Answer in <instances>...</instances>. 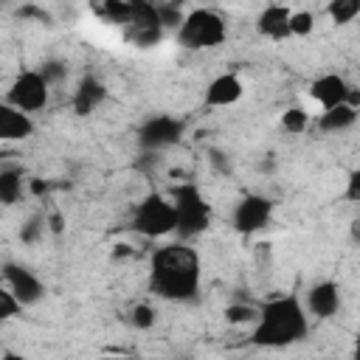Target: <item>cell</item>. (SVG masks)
<instances>
[{"label":"cell","instance_id":"35","mask_svg":"<svg viewBox=\"0 0 360 360\" xmlns=\"http://www.w3.org/2000/svg\"><path fill=\"white\" fill-rule=\"evenodd\" d=\"M352 360H360V332L354 335V343H352Z\"/></svg>","mask_w":360,"mask_h":360},{"label":"cell","instance_id":"25","mask_svg":"<svg viewBox=\"0 0 360 360\" xmlns=\"http://www.w3.org/2000/svg\"><path fill=\"white\" fill-rule=\"evenodd\" d=\"M158 17H160L163 31H166V28H174V34H177V28H180L183 20H186V11H183L180 6H172V3H158Z\"/></svg>","mask_w":360,"mask_h":360},{"label":"cell","instance_id":"24","mask_svg":"<svg viewBox=\"0 0 360 360\" xmlns=\"http://www.w3.org/2000/svg\"><path fill=\"white\" fill-rule=\"evenodd\" d=\"M45 231H48V217L34 214V217L20 228V239H22L25 245H34V242H39V239L45 236Z\"/></svg>","mask_w":360,"mask_h":360},{"label":"cell","instance_id":"21","mask_svg":"<svg viewBox=\"0 0 360 360\" xmlns=\"http://www.w3.org/2000/svg\"><path fill=\"white\" fill-rule=\"evenodd\" d=\"M307 127H309V112L304 107H287L281 112V129L284 132L301 135V132H307Z\"/></svg>","mask_w":360,"mask_h":360},{"label":"cell","instance_id":"23","mask_svg":"<svg viewBox=\"0 0 360 360\" xmlns=\"http://www.w3.org/2000/svg\"><path fill=\"white\" fill-rule=\"evenodd\" d=\"M312 31H315V14L307 11V8L292 11V17H290V37H309Z\"/></svg>","mask_w":360,"mask_h":360},{"label":"cell","instance_id":"2","mask_svg":"<svg viewBox=\"0 0 360 360\" xmlns=\"http://www.w3.org/2000/svg\"><path fill=\"white\" fill-rule=\"evenodd\" d=\"M309 335V312L298 295H278L259 307L250 343L259 349H287Z\"/></svg>","mask_w":360,"mask_h":360},{"label":"cell","instance_id":"7","mask_svg":"<svg viewBox=\"0 0 360 360\" xmlns=\"http://www.w3.org/2000/svg\"><path fill=\"white\" fill-rule=\"evenodd\" d=\"M51 98V84L45 82V76L39 70H20L6 93V104L22 110V112H39L48 107Z\"/></svg>","mask_w":360,"mask_h":360},{"label":"cell","instance_id":"6","mask_svg":"<svg viewBox=\"0 0 360 360\" xmlns=\"http://www.w3.org/2000/svg\"><path fill=\"white\" fill-rule=\"evenodd\" d=\"M183 132H186V121H183V118H174V115H169V112H155V115H149V118L138 127L135 141H138V146H141L143 152L160 155V152L172 149L174 143H180Z\"/></svg>","mask_w":360,"mask_h":360},{"label":"cell","instance_id":"18","mask_svg":"<svg viewBox=\"0 0 360 360\" xmlns=\"http://www.w3.org/2000/svg\"><path fill=\"white\" fill-rule=\"evenodd\" d=\"M20 197H22V172L14 166H3L0 169V202L14 205Z\"/></svg>","mask_w":360,"mask_h":360},{"label":"cell","instance_id":"33","mask_svg":"<svg viewBox=\"0 0 360 360\" xmlns=\"http://www.w3.org/2000/svg\"><path fill=\"white\" fill-rule=\"evenodd\" d=\"M346 104H349V107H354V110H360V87H352V90H349Z\"/></svg>","mask_w":360,"mask_h":360},{"label":"cell","instance_id":"31","mask_svg":"<svg viewBox=\"0 0 360 360\" xmlns=\"http://www.w3.org/2000/svg\"><path fill=\"white\" fill-rule=\"evenodd\" d=\"M48 231H51V233H62V231H65L62 214H51V217H48Z\"/></svg>","mask_w":360,"mask_h":360},{"label":"cell","instance_id":"36","mask_svg":"<svg viewBox=\"0 0 360 360\" xmlns=\"http://www.w3.org/2000/svg\"><path fill=\"white\" fill-rule=\"evenodd\" d=\"M0 360H31V357H22V354H17V352H8V349H6Z\"/></svg>","mask_w":360,"mask_h":360},{"label":"cell","instance_id":"5","mask_svg":"<svg viewBox=\"0 0 360 360\" xmlns=\"http://www.w3.org/2000/svg\"><path fill=\"white\" fill-rule=\"evenodd\" d=\"M172 202L177 211V236L194 239L211 225V205L194 183H180L172 188Z\"/></svg>","mask_w":360,"mask_h":360},{"label":"cell","instance_id":"3","mask_svg":"<svg viewBox=\"0 0 360 360\" xmlns=\"http://www.w3.org/2000/svg\"><path fill=\"white\" fill-rule=\"evenodd\" d=\"M228 37V22L214 8H191L186 11L183 25L177 28L174 39L186 51H208L222 45Z\"/></svg>","mask_w":360,"mask_h":360},{"label":"cell","instance_id":"27","mask_svg":"<svg viewBox=\"0 0 360 360\" xmlns=\"http://www.w3.org/2000/svg\"><path fill=\"white\" fill-rule=\"evenodd\" d=\"M155 321H158V315H155V309H152L149 304H135V307L129 309V323H132L135 329H152Z\"/></svg>","mask_w":360,"mask_h":360},{"label":"cell","instance_id":"37","mask_svg":"<svg viewBox=\"0 0 360 360\" xmlns=\"http://www.w3.org/2000/svg\"><path fill=\"white\" fill-rule=\"evenodd\" d=\"M115 360H129V357H115Z\"/></svg>","mask_w":360,"mask_h":360},{"label":"cell","instance_id":"17","mask_svg":"<svg viewBox=\"0 0 360 360\" xmlns=\"http://www.w3.org/2000/svg\"><path fill=\"white\" fill-rule=\"evenodd\" d=\"M357 110L354 107H349V104H338V107H332V110H323L321 115H318V121H315V127L321 129V132H343V129H352L354 124H357Z\"/></svg>","mask_w":360,"mask_h":360},{"label":"cell","instance_id":"14","mask_svg":"<svg viewBox=\"0 0 360 360\" xmlns=\"http://www.w3.org/2000/svg\"><path fill=\"white\" fill-rule=\"evenodd\" d=\"M245 93V84L236 73H219L208 82L205 93H202V104L205 107H231L242 98Z\"/></svg>","mask_w":360,"mask_h":360},{"label":"cell","instance_id":"4","mask_svg":"<svg viewBox=\"0 0 360 360\" xmlns=\"http://www.w3.org/2000/svg\"><path fill=\"white\" fill-rule=\"evenodd\" d=\"M132 231L146 239L177 233V211H174L172 197L160 191H149L132 211Z\"/></svg>","mask_w":360,"mask_h":360},{"label":"cell","instance_id":"34","mask_svg":"<svg viewBox=\"0 0 360 360\" xmlns=\"http://www.w3.org/2000/svg\"><path fill=\"white\" fill-rule=\"evenodd\" d=\"M31 191H34V194H45V191H48V183H42L39 177H34V180H31Z\"/></svg>","mask_w":360,"mask_h":360},{"label":"cell","instance_id":"32","mask_svg":"<svg viewBox=\"0 0 360 360\" xmlns=\"http://www.w3.org/2000/svg\"><path fill=\"white\" fill-rule=\"evenodd\" d=\"M349 236H352L354 245H360V217L352 219V225H349Z\"/></svg>","mask_w":360,"mask_h":360},{"label":"cell","instance_id":"9","mask_svg":"<svg viewBox=\"0 0 360 360\" xmlns=\"http://www.w3.org/2000/svg\"><path fill=\"white\" fill-rule=\"evenodd\" d=\"M124 39L129 45H138V48L158 45L163 39V25H160V17H158V6L135 0V11H132L129 25L124 28Z\"/></svg>","mask_w":360,"mask_h":360},{"label":"cell","instance_id":"8","mask_svg":"<svg viewBox=\"0 0 360 360\" xmlns=\"http://www.w3.org/2000/svg\"><path fill=\"white\" fill-rule=\"evenodd\" d=\"M273 208H276V202H273L270 197L256 194V191H248V194H242V197L236 200V205H233V211H231V225H233L236 233L253 236V233H259L262 228L270 225Z\"/></svg>","mask_w":360,"mask_h":360},{"label":"cell","instance_id":"22","mask_svg":"<svg viewBox=\"0 0 360 360\" xmlns=\"http://www.w3.org/2000/svg\"><path fill=\"white\" fill-rule=\"evenodd\" d=\"M222 315H225V321L231 326H245V323H256L259 321V307H250V304H228Z\"/></svg>","mask_w":360,"mask_h":360},{"label":"cell","instance_id":"10","mask_svg":"<svg viewBox=\"0 0 360 360\" xmlns=\"http://www.w3.org/2000/svg\"><path fill=\"white\" fill-rule=\"evenodd\" d=\"M3 284L6 290L14 292V298L22 304V307H34L45 298V284L39 281V276L25 267V264H17V262H3Z\"/></svg>","mask_w":360,"mask_h":360},{"label":"cell","instance_id":"1","mask_svg":"<svg viewBox=\"0 0 360 360\" xmlns=\"http://www.w3.org/2000/svg\"><path fill=\"white\" fill-rule=\"evenodd\" d=\"M200 253L186 242H172L149 256V292L163 301H194L200 292Z\"/></svg>","mask_w":360,"mask_h":360},{"label":"cell","instance_id":"30","mask_svg":"<svg viewBox=\"0 0 360 360\" xmlns=\"http://www.w3.org/2000/svg\"><path fill=\"white\" fill-rule=\"evenodd\" d=\"M343 197L354 205H360V169H352L346 174V186H343Z\"/></svg>","mask_w":360,"mask_h":360},{"label":"cell","instance_id":"11","mask_svg":"<svg viewBox=\"0 0 360 360\" xmlns=\"http://www.w3.org/2000/svg\"><path fill=\"white\" fill-rule=\"evenodd\" d=\"M304 307H307V312H309L312 318H318V321L332 318V315L340 309V284L332 281V278L315 281V284L307 290Z\"/></svg>","mask_w":360,"mask_h":360},{"label":"cell","instance_id":"12","mask_svg":"<svg viewBox=\"0 0 360 360\" xmlns=\"http://www.w3.org/2000/svg\"><path fill=\"white\" fill-rule=\"evenodd\" d=\"M349 90H352V84L340 73H321L309 84V96L321 104V110H332L338 104H346Z\"/></svg>","mask_w":360,"mask_h":360},{"label":"cell","instance_id":"15","mask_svg":"<svg viewBox=\"0 0 360 360\" xmlns=\"http://www.w3.org/2000/svg\"><path fill=\"white\" fill-rule=\"evenodd\" d=\"M290 17H292V8H287V6H267L256 17V31L264 39L281 42V39L290 37Z\"/></svg>","mask_w":360,"mask_h":360},{"label":"cell","instance_id":"20","mask_svg":"<svg viewBox=\"0 0 360 360\" xmlns=\"http://www.w3.org/2000/svg\"><path fill=\"white\" fill-rule=\"evenodd\" d=\"M326 17L335 25H349L360 17V0H332L326 3Z\"/></svg>","mask_w":360,"mask_h":360},{"label":"cell","instance_id":"29","mask_svg":"<svg viewBox=\"0 0 360 360\" xmlns=\"http://www.w3.org/2000/svg\"><path fill=\"white\" fill-rule=\"evenodd\" d=\"M208 163L214 166L217 174H233V160L222 149H208Z\"/></svg>","mask_w":360,"mask_h":360},{"label":"cell","instance_id":"26","mask_svg":"<svg viewBox=\"0 0 360 360\" xmlns=\"http://www.w3.org/2000/svg\"><path fill=\"white\" fill-rule=\"evenodd\" d=\"M37 70L45 76V82H48L51 87H53V84H62V82H65V76H68V65H65V62H59V59H45Z\"/></svg>","mask_w":360,"mask_h":360},{"label":"cell","instance_id":"28","mask_svg":"<svg viewBox=\"0 0 360 360\" xmlns=\"http://www.w3.org/2000/svg\"><path fill=\"white\" fill-rule=\"evenodd\" d=\"M22 312V304L14 298V292L11 290H0V318L3 321H8V318H14V315H20Z\"/></svg>","mask_w":360,"mask_h":360},{"label":"cell","instance_id":"13","mask_svg":"<svg viewBox=\"0 0 360 360\" xmlns=\"http://www.w3.org/2000/svg\"><path fill=\"white\" fill-rule=\"evenodd\" d=\"M104 98H107V84L96 76V73H84L82 79H79V84H76V90H73V98H70V107H73V112L76 115H90V112H96L101 104H104Z\"/></svg>","mask_w":360,"mask_h":360},{"label":"cell","instance_id":"19","mask_svg":"<svg viewBox=\"0 0 360 360\" xmlns=\"http://www.w3.org/2000/svg\"><path fill=\"white\" fill-rule=\"evenodd\" d=\"M132 11H135V3H121V0H107V3L96 6V14L104 22H112V25H121V28L129 25Z\"/></svg>","mask_w":360,"mask_h":360},{"label":"cell","instance_id":"16","mask_svg":"<svg viewBox=\"0 0 360 360\" xmlns=\"http://www.w3.org/2000/svg\"><path fill=\"white\" fill-rule=\"evenodd\" d=\"M34 118L11 104H0V141H25L34 135Z\"/></svg>","mask_w":360,"mask_h":360}]
</instances>
